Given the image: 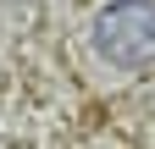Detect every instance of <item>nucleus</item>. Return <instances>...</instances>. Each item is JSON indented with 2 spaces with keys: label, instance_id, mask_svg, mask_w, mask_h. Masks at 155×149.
I'll list each match as a JSON object with an SVG mask.
<instances>
[{
  "label": "nucleus",
  "instance_id": "nucleus-1",
  "mask_svg": "<svg viewBox=\"0 0 155 149\" xmlns=\"http://www.w3.org/2000/svg\"><path fill=\"white\" fill-rule=\"evenodd\" d=\"M94 55L116 72L155 66V0H111L94 17Z\"/></svg>",
  "mask_w": 155,
  "mask_h": 149
}]
</instances>
